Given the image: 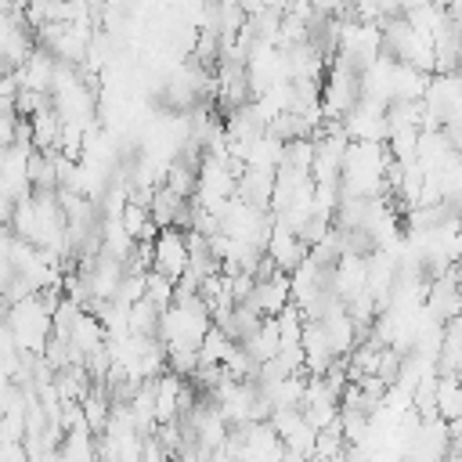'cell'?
<instances>
[{
    "mask_svg": "<svg viewBox=\"0 0 462 462\" xmlns=\"http://www.w3.org/2000/svg\"><path fill=\"white\" fill-rule=\"evenodd\" d=\"M152 271L166 282H177L188 271V231L162 227L152 238Z\"/></svg>",
    "mask_w": 462,
    "mask_h": 462,
    "instance_id": "6da1fadb",
    "label": "cell"
}]
</instances>
